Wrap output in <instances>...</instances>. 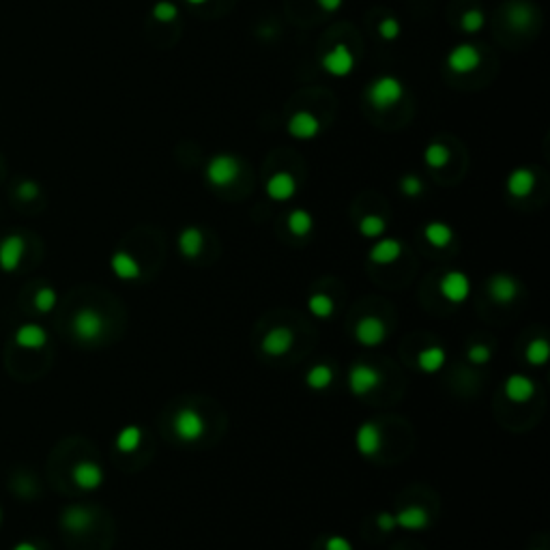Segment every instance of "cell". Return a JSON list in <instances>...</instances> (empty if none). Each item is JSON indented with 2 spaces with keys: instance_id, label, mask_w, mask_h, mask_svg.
<instances>
[{
  "instance_id": "7c38bea8",
  "label": "cell",
  "mask_w": 550,
  "mask_h": 550,
  "mask_svg": "<svg viewBox=\"0 0 550 550\" xmlns=\"http://www.w3.org/2000/svg\"><path fill=\"white\" fill-rule=\"evenodd\" d=\"M355 445H357V452L361 456H374L379 454L381 447H383V434H381V428L374 424V422H366L357 428L355 432Z\"/></svg>"
},
{
  "instance_id": "60d3db41",
  "label": "cell",
  "mask_w": 550,
  "mask_h": 550,
  "mask_svg": "<svg viewBox=\"0 0 550 550\" xmlns=\"http://www.w3.org/2000/svg\"><path fill=\"white\" fill-rule=\"evenodd\" d=\"M325 550H353V544L344 535H332L325 542Z\"/></svg>"
},
{
  "instance_id": "603a6c76",
  "label": "cell",
  "mask_w": 550,
  "mask_h": 550,
  "mask_svg": "<svg viewBox=\"0 0 550 550\" xmlns=\"http://www.w3.org/2000/svg\"><path fill=\"white\" fill-rule=\"evenodd\" d=\"M447 361V353L445 348L441 346H428V348H422L420 355H417V366H420L422 372L426 374H434L438 372Z\"/></svg>"
},
{
  "instance_id": "ac0fdd59",
  "label": "cell",
  "mask_w": 550,
  "mask_h": 550,
  "mask_svg": "<svg viewBox=\"0 0 550 550\" xmlns=\"http://www.w3.org/2000/svg\"><path fill=\"white\" fill-rule=\"evenodd\" d=\"M93 512L84 505H71L62 512V526L71 533H84L91 529L93 524Z\"/></svg>"
},
{
  "instance_id": "bcb514c9",
  "label": "cell",
  "mask_w": 550,
  "mask_h": 550,
  "mask_svg": "<svg viewBox=\"0 0 550 550\" xmlns=\"http://www.w3.org/2000/svg\"><path fill=\"white\" fill-rule=\"evenodd\" d=\"M187 3H189V5H205L207 0H187Z\"/></svg>"
},
{
  "instance_id": "e0dca14e",
  "label": "cell",
  "mask_w": 550,
  "mask_h": 550,
  "mask_svg": "<svg viewBox=\"0 0 550 550\" xmlns=\"http://www.w3.org/2000/svg\"><path fill=\"white\" fill-rule=\"evenodd\" d=\"M488 295L495 303L499 305H508L516 299L518 295V284L514 277L510 275H495L490 282H488Z\"/></svg>"
},
{
  "instance_id": "3957f363",
  "label": "cell",
  "mask_w": 550,
  "mask_h": 550,
  "mask_svg": "<svg viewBox=\"0 0 550 550\" xmlns=\"http://www.w3.org/2000/svg\"><path fill=\"white\" fill-rule=\"evenodd\" d=\"M239 160L232 155H215L207 164V179L215 187H228L239 179Z\"/></svg>"
},
{
  "instance_id": "836d02e7",
  "label": "cell",
  "mask_w": 550,
  "mask_h": 550,
  "mask_svg": "<svg viewBox=\"0 0 550 550\" xmlns=\"http://www.w3.org/2000/svg\"><path fill=\"white\" fill-rule=\"evenodd\" d=\"M387 224L381 215H363L361 222H359V232L366 237V239H379L383 232H385Z\"/></svg>"
},
{
  "instance_id": "8d00e7d4",
  "label": "cell",
  "mask_w": 550,
  "mask_h": 550,
  "mask_svg": "<svg viewBox=\"0 0 550 550\" xmlns=\"http://www.w3.org/2000/svg\"><path fill=\"white\" fill-rule=\"evenodd\" d=\"M153 17H155L157 22H162V24H170V22L177 19L179 15V7L170 3V0H160V3L153 7Z\"/></svg>"
},
{
  "instance_id": "cb8c5ba5",
  "label": "cell",
  "mask_w": 550,
  "mask_h": 550,
  "mask_svg": "<svg viewBox=\"0 0 550 550\" xmlns=\"http://www.w3.org/2000/svg\"><path fill=\"white\" fill-rule=\"evenodd\" d=\"M110 267H112L114 275L121 277V280H136L140 277V265L138 260L127 254V252H117L110 260Z\"/></svg>"
},
{
  "instance_id": "5b68a950",
  "label": "cell",
  "mask_w": 550,
  "mask_h": 550,
  "mask_svg": "<svg viewBox=\"0 0 550 550\" xmlns=\"http://www.w3.org/2000/svg\"><path fill=\"white\" fill-rule=\"evenodd\" d=\"M323 69L334 78H344L355 69V54L350 52L346 43H336V46L323 56Z\"/></svg>"
},
{
  "instance_id": "1f68e13d",
  "label": "cell",
  "mask_w": 550,
  "mask_h": 550,
  "mask_svg": "<svg viewBox=\"0 0 550 550\" xmlns=\"http://www.w3.org/2000/svg\"><path fill=\"white\" fill-rule=\"evenodd\" d=\"M424 162L430 168H443L449 164V148L441 142H432L424 151Z\"/></svg>"
},
{
  "instance_id": "4fadbf2b",
  "label": "cell",
  "mask_w": 550,
  "mask_h": 550,
  "mask_svg": "<svg viewBox=\"0 0 550 550\" xmlns=\"http://www.w3.org/2000/svg\"><path fill=\"white\" fill-rule=\"evenodd\" d=\"M503 393L505 398L514 404H522V402H529L535 393V385L529 377H524V374H512L508 377L503 385Z\"/></svg>"
},
{
  "instance_id": "ffe728a7",
  "label": "cell",
  "mask_w": 550,
  "mask_h": 550,
  "mask_svg": "<svg viewBox=\"0 0 550 550\" xmlns=\"http://www.w3.org/2000/svg\"><path fill=\"white\" fill-rule=\"evenodd\" d=\"M15 344L22 346V348H43L48 344V332L43 327L35 325V323H28V325H22L17 332H15Z\"/></svg>"
},
{
  "instance_id": "f35d334b",
  "label": "cell",
  "mask_w": 550,
  "mask_h": 550,
  "mask_svg": "<svg viewBox=\"0 0 550 550\" xmlns=\"http://www.w3.org/2000/svg\"><path fill=\"white\" fill-rule=\"evenodd\" d=\"M400 189L404 196L409 198H415V196H420L424 191V183L420 177H415V174H406V177H402L400 181Z\"/></svg>"
},
{
  "instance_id": "8fae6325",
  "label": "cell",
  "mask_w": 550,
  "mask_h": 550,
  "mask_svg": "<svg viewBox=\"0 0 550 550\" xmlns=\"http://www.w3.org/2000/svg\"><path fill=\"white\" fill-rule=\"evenodd\" d=\"M295 344V336L289 327H273L262 338V350L271 357H282L286 355Z\"/></svg>"
},
{
  "instance_id": "4dcf8cb0",
  "label": "cell",
  "mask_w": 550,
  "mask_h": 550,
  "mask_svg": "<svg viewBox=\"0 0 550 550\" xmlns=\"http://www.w3.org/2000/svg\"><path fill=\"white\" fill-rule=\"evenodd\" d=\"M531 19H533V13L529 9V5H524V3H512L508 7V24L512 28H526L531 24Z\"/></svg>"
},
{
  "instance_id": "7a4b0ae2",
  "label": "cell",
  "mask_w": 550,
  "mask_h": 550,
  "mask_svg": "<svg viewBox=\"0 0 550 550\" xmlns=\"http://www.w3.org/2000/svg\"><path fill=\"white\" fill-rule=\"evenodd\" d=\"M74 334L84 340V342H93V340H99L101 334L105 332V318L93 310V307H82V310L76 312L74 316Z\"/></svg>"
},
{
  "instance_id": "f6af8a7d",
  "label": "cell",
  "mask_w": 550,
  "mask_h": 550,
  "mask_svg": "<svg viewBox=\"0 0 550 550\" xmlns=\"http://www.w3.org/2000/svg\"><path fill=\"white\" fill-rule=\"evenodd\" d=\"M13 550H39L33 542H19Z\"/></svg>"
},
{
  "instance_id": "9c48e42d",
  "label": "cell",
  "mask_w": 550,
  "mask_h": 550,
  "mask_svg": "<svg viewBox=\"0 0 550 550\" xmlns=\"http://www.w3.org/2000/svg\"><path fill=\"white\" fill-rule=\"evenodd\" d=\"M289 134L297 140H312L320 134V121L316 114L307 112V110H299L289 119Z\"/></svg>"
},
{
  "instance_id": "30bf717a",
  "label": "cell",
  "mask_w": 550,
  "mask_h": 550,
  "mask_svg": "<svg viewBox=\"0 0 550 550\" xmlns=\"http://www.w3.org/2000/svg\"><path fill=\"white\" fill-rule=\"evenodd\" d=\"M355 338L363 346H377L387 338V325L379 316H363L355 325Z\"/></svg>"
},
{
  "instance_id": "9a60e30c",
  "label": "cell",
  "mask_w": 550,
  "mask_h": 550,
  "mask_svg": "<svg viewBox=\"0 0 550 550\" xmlns=\"http://www.w3.org/2000/svg\"><path fill=\"white\" fill-rule=\"evenodd\" d=\"M265 191L271 200H277V203L291 200V198L297 194V181L291 172H275L273 177H269Z\"/></svg>"
},
{
  "instance_id": "277c9868",
  "label": "cell",
  "mask_w": 550,
  "mask_h": 550,
  "mask_svg": "<svg viewBox=\"0 0 550 550\" xmlns=\"http://www.w3.org/2000/svg\"><path fill=\"white\" fill-rule=\"evenodd\" d=\"M205 428L207 426H205L203 415L191 406H185L174 415V432H177L181 441H187V443L198 441V438L205 434Z\"/></svg>"
},
{
  "instance_id": "b9f144b4",
  "label": "cell",
  "mask_w": 550,
  "mask_h": 550,
  "mask_svg": "<svg viewBox=\"0 0 550 550\" xmlns=\"http://www.w3.org/2000/svg\"><path fill=\"white\" fill-rule=\"evenodd\" d=\"M17 196L22 198V200H33V198L39 196V185L33 181H24L17 187Z\"/></svg>"
},
{
  "instance_id": "ba28073f",
  "label": "cell",
  "mask_w": 550,
  "mask_h": 550,
  "mask_svg": "<svg viewBox=\"0 0 550 550\" xmlns=\"http://www.w3.org/2000/svg\"><path fill=\"white\" fill-rule=\"evenodd\" d=\"M479 62H481V54L471 43H460L447 56V67L454 74H471L479 67Z\"/></svg>"
},
{
  "instance_id": "d590c367",
  "label": "cell",
  "mask_w": 550,
  "mask_h": 550,
  "mask_svg": "<svg viewBox=\"0 0 550 550\" xmlns=\"http://www.w3.org/2000/svg\"><path fill=\"white\" fill-rule=\"evenodd\" d=\"M483 24H486V15H483V11L479 9H469L462 13V19H460V26L462 31H467V33H477L483 28Z\"/></svg>"
},
{
  "instance_id": "6da1fadb",
  "label": "cell",
  "mask_w": 550,
  "mask_h": 550,
  "mask_svg": "<svg viewBox=\"0 0 550 550\" xmlns=\"http://www.w3.org/2000/svg\"><path fill=\"white\" fill-rule=\"evenodd\" d=\"M368 101L377 110H389L404 97V84L393 76H381L368 86Z\"/></svg>"
},
{
  "instance_id": "ee69618b",
  "label": "cell",
  "mask_w": 550,
  "mask_h": 550,
  "mask_svg": "<svg viewBox=\"0 0 550 550\" xmlns=\"http://www.w3.org/2000/svg\"><path fill=\"white\" fill-rule=\"evenodd\" d=\"M316 5L323 11H338L342 7V0H316Z\"/></svg>"
},
{
  "instance_id": "d4e9b609",
  "label": "cell",
  "mask_w": 550,
  "mask_h": 550,
  "mask_svg": "<svg viewBox=\"0 0 550 550\" xmlns=\"http://www.w3.org/2000/svg\"><path fill=\"white\" fill-rule=\"evenodd\" d=\"M334 377H336V372L332 366H327V363H316L312 366L310 370H307L305 374V385L314 389V391H323L327 389L329 385L334 383Z\"/></svg>"
},
{
  "instance_id": "f546056e",
  "label": "cell",
  "mask_w": 550,
  "mask_h": 550,
  "mask_svg": "<svg viewBox=\"0 0 550 550\" xmlns=\"http://www.w3.org/2000/svg\"><path fill=\"white\" fill-rule=\"evenodd\" d=\"M307 310H310L316 318H329L336 310V301L327 293H314L307 299Z\"/></svg>"
},
{
  "instance_id": "2e32d148",
  "label": "cell",
  "mask_w": 550,
  "mask_h": 550,
  "mask_svg": "<svg viewBox=\"0 0 550 550\" xmlns=\"http://www.w3.org/2000/svg\"><path fill=\"white\" fill-rule=\"evenodd\" d=\"M71 477L76 481V486H80L82 490H95L101 486L103 481V471L99 465L91 460H84V462H78L71 471Z\"/></svg>"
},
{
  "instance_id": "f1b7e54d",
  "label": "cell",
  "mask_w": 550,
  "mask_h": 550,
  "mask_svg": "<svg viewBox=\"0 0 550 550\" xmlns=\"http://www.w3.org/2000/svg\"><path fill=\"white\" fill-rule=\"evenodd\" d=\"M142 443V430L138 426H125L119 434H117V449L123 454H131L136 452Z\"/></svg>"
},
{
  "instance_id": "5bb4252c",
  "label": "cell",
  "mask_w": 550,
  "mask_h": 550,
  "mask_svg": "<svg viewBox=\"0 0 550 550\" xmlns=\"http://www.w3.org/2000/svg\"><path fill=\"white\" fill-rule=\"evenodd\" d=\"M24 250L26 243L19 234L5 237L0 243V267H3V271H15L22 262V256H24Z\"/></svg>"
},
{
  "instance_id": "52a82bcc",
  "label": "cell",
  "mask_w": 550,
  "mask_h": 550,
  "mask_svg": "<svg viewBox=\"0 0 550 550\" xmlns=\"http://www.w3.org/2000/svg\"><path fill=\"white\" fill-rule=\"evenodd\" d=\"M383 377L379 370H374L372 366L368 363H357L350 368L348 372V385H350V391L355 395H366L370 391H374L379 385H381Z\"/></svg>"
},
{
  "instance_id": "8992f818",
  "label": "cell",
  "mask_w": 550,
  "mask_h": 550,
  "mask_svg": "<svg viewBox=\"0 0 550 550\" xmlns=\"http://www.w3.org/2000/svg\"><path fill=\"white\" fill-rule=\"evenodd\" d=\"M438 291H441L443 299H447L449 303H462L467 301L471 295V280L469 275H465L462 271H447L441 282H438Z\"/></svg>"
},
{
  "instance_id": "484cf974",
  "label": "cell",
  "mask_w": 550,
  "mask_h": 550,
  "mask_svg": "<svg viewBox=\"0 0 550 550\" xmlns=\"http://www.w3.org/2000/svg\"><path fill=\"white\" fill-rule=\"evenodd\" d=\"M203 246H205V237L196 226H189L179 234V250L185 258H196L203 252Z\"/></svg>"
},
{
  "instance_id": "4316f807",
  "label": "cell",
  "mask_w": 550,
  "mask_h": 550,
  "mask_svg": "<svg viewBox=\"0 0 550 550\" xmlns=\"http://www.w3.org/2000/svg\"><path fill=\"white\" fill-rule=\"evenodd\" d=\"M286 226L295 237H305L310 234L314 228V217L307 213L305 209H295L289 213V219H286Z\"/></svg>"
},
{
  "instance_id": "74e56055",
  "label": "cell",
  "mask_w": 550,
  "mask_h": 550,
  "mask_svg": "<svg viewBox=\"0 0 550 550\" xmlns=\"http://www.w3.org/2000/svg\"><path fill=\"white\" fill-rule=\"evenodd\" d=\"M402 33V26H400V22L395 19V17H385L381 19V24H379V35L385 39V41H395L400 37Z\"/></svg>"
},
{
  "instance_id": "7402d4cb",
  "label": "cell",
  "mask_w": 550,
  "mask_h": 550,
  "mask_svg": "<svg viewBox=\"0 0 550 550\" xmlns=\"http://www.w3.org/2000/svg\"><path fill=\"white\" fill-rule=\"evenodd\" d=\"M395 524L406 531H422L428 526V512L420 505H409V508L395 514Z\"/></svg>"
},
{
  "instance_id": "e575fe53",
  "label": "cell",
  "mask_w": 550,
  "mask_h": 550,
  "mask_svg": "<svg viewBox=\"0 0 550 550\" xmlns=\"http://www.w3.org/2000/svg\"><path fill=\"white\" fill-rule=\"evenodd\" d=\"M56 301H58V297H56V291L54 289H50V286H43V289H39L37 293H35V307L39 312H52L54 307H56Z\"/></svg>"
},
{
  "instance_id": "d6986e66",
  "label": "cell",
  "mask_w": 550,
  "mask_h": 550,
  "mask_svg": "<svg viewBox=\"0 0 550 550\" xmlns=\"http://www.w3.org/2000/svg\"><path fill=\"white\" fill-rule=\"evenodd\" d=\"M402 256V243L398 239H381L372 246L370 260L377 265H391Z\"/></svg>"
},
{
  "instance_id": "7bdbcfd3",
  "label": "cell",
  "mask_w": 550,
  "mask_h": 550,
  "mask_svg": "<svg viewBox=\"0 0 550 550\" xmlns=\"http://www.w3.org/2000/svg\"><path fill=\"white\" fill-rule=\"evenodd\" d=\"M377 526L381 531H385V533H389V531H393L395 526V514H389V512H381L379 516H377Z\"/></svg>"
},
{
  "instance_id": "d6a6232c",
  "label": "cell",
  "mask_w": 550,
  "mask_h": 550,
  "mask_svg": "<svg viewBox=\"0 0 550 550\" xmlns=\"http://www.w3.org/2000/svg\"><path fill=\"white\" fill-rule=\"evenodd\" d=\"M524 357L531 366H542L548 361L550 357V346L546 340H531L526 344V350H524Z\"/></svg>"
},
{
  "instance_id": "44dd1931",
  "label": "cell",
  "mask_w": 550,
  "mask_h": 550,
  "mask_svg": "<svg viewBox=\"0 0 550 550\" xmlns=\"http://www.w3.org/2000/svg\"><path fill=\"white\" fill-rule=\"evenodd\" d=\"M535 187V174L529 168H516L508 177V191L514 198H526Z\"/></svg>"
},
{
  "instance_id": "83f0119b",
  "label": "cell",
  "mask_w": 550,
  "mask_h": 550,
  "mask_svg": "<svg viewBox=\"0 0 550 550\" xmlns=\"http://www.w3.org/2000/svg\"><path fill=\"white\" fill-rule=\"evenodd\" d=\"M424 237L430 246L434 248H447L452 243V239H454V230L443 224V222H430L426 228H424Z\"/></svg>"
},
{
  "instance_id": "7dc6e473",
  "label": "cell",
  "mask_w": 550,
  "mask_h": 550,
  "mask_svg": "<svg viewBox=\"0 0 550 550\" xmlns=\"http://www.w3.org/2000/svg\"><path fill=\"white\" fill-rule=\"evenodd\" d=\"M0 520H3V512H0Z\"/></svg>"
},
{
  "instance_id": "ab89813d",
  "label": "cell",
  "mask_w": 550,
  "mask_h": 550,
  "mask_svg": "<svg viewBox=\"0 0 550 550\" xmlns=\"http://www.w3.org/2000/svg\"><path fill=\"white\" fill-rule=\"evenodd\" d=\"M467 357H469L471 363L481 366V363H486V361L492 357V350H490V346H486V344H473V346L469 348Z\"/></svg>"
}]
</instances>
